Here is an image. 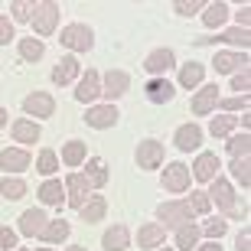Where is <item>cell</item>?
I'll return each instance as SVG.
<instances>
[{
  "mask_svg": "<svg viewBox=\"0 0 251 251\" xmlns=\"http://www.w3.org/2000/svg\"><path fill=\"white\" fill-rule=\"evenodd\" d=\"M59 43H62L65 49H75V52H88L95 43L92 29L85 26V23H69V26L62 29V36H59Z\"/></svg>",
  "mask_w": 251,
  "mask_h": 251,
  "instance_id": "obj_1",
  "label": "cell"
},
{
  "mask_svg": "<svg viewBox=\"0 0 251 251\" xmlns=\"http://www.w3.org/2000/svg\"><path fill=\"white\" fill-rule=\"evenodd\" d=\"M209 202H219L228 215H238V219L245 215V219H248V209L235 205V193H232V186H228V179H219V176L212 179V193H209Z\"/></svg>",
  "mask_w": 251,
  "mask_h": 251,
  "instance_id": "obj_2",
  "label": "cell"
},
{
  "mask_svg": "<svg viewBox=\"0 0 251 251\" xmlns=\"http://www.w3.org/2000/svg\"><path fill=\"white\" fill-rule=\"evenodd\" d=\"M157 215L163 219V228H183V225L193 222V209H189L186 202H163L157 209Z\"/></svg>",
  "mask_w": 251,
  "mask_h": 251,
  "instance_id": "obj_3",
  "label": "cell"
},
{
  "mask_svg": "<svg viewBox=\"0 0 251 251\" xmlns=\"http://www.w3.org/2000/svg\"><path fill=\"white\" fill-rule=\"evenodd\" d=\"M33 13H36V17H33V29H36L39 36H49L59 23V3H52V0H49V3H39Z\"/></svg>",
  "mask_w": 251,
  "mask_h": 251,
  "instance_id": "obj_4",
  "label": "cell"
},
{
  "mask_svg": "<svg viewBox=\"0 0 251 251\" xmlns=\"http://www.w3.org/2000/svg\"><path fill=\"white\" fill-rule=\"evenodd\" d=\"M137 163H140V170H157L163 163V144L160 140H140L137 144Z\"/></svg>",
  "mask_w": 251,
  "mask_h": 251,
  "instance_id": "obj_5",
  "label": "cell"
},
{
  "mask_svg": "<svg viewBox=\"0 0 251 251\" xmlns=\"http://www.w3.org/2000/svg\"><path fill=\"white\" fill-rule=\"evenodd\" d=\"M23 111L26 114H36V118H52V111H56V101H52V95L46 92H33L23 98Z\"/></svg>",
  "mask_w": 251,
  "mask_h": 251,
  "instance_id": "obj_6",
  "label": "cell"
},
{
  "mask_svg": "<svg viewBox=\"0 0 251 251\" xmlns=\"http://www.w3.org/2000/svg\"><path fill=\"white\" fill-rule=\"evenodd\" d=\"M85 199H88V183H85L82 173H69L65 179V202L72 205V209H82Z\"/></svg>",
  "mask_w": 251,
  "mask_h": 251,
  "instance_id": "obj_7",
  "label": "cell"
},
{
  "mask_svg": "<svg viewBox=\"0 0 251 251\" xmlns=\"http://www.w3.org/2000/svg\"><path fill=\"white\" fill-rule=\"evenodd\" d=\"M163 189H170V193H186L189 189V167L170 163V167L163 170Z\"/></svg>",
  "mask_w": 251,
  "mask_h": 251,
  "instance_id": "obj_8",
  "label": "cell"
},
{
  "mask_svg": "<svg viewBox=\"0 0 251 251\" xmlns=\"http://www.w3.org/2000/svg\"><path fill=\"white\" fill-rule=\"evenodd\" d=\"M98 95H101V75L95 72V69H88V72L82 75V82H78V88H75V98L88 104V101H95Z\"/></svg>",
  "mask_w": 251,
  "mask_h": 251,
  "instance_id": "obj_9",
  "label": "cell"
},
{
  "mask_svg": "<svg viewBox=\"0 0 251 251\" xmlns=\"http://www.w3.org/2000/svg\"><path fill=\"white\" fill-rule=\"evenodd\" d=\"M46 212L43 209H26V212L20 215V235H26V238H33V235H39L43 228H46Z\"/></svg>",
  "mask_w": 251,
  "mask_h": 251,
  "instance_id": "obj_10",
  "label": "cell"
},
{
  "mask_svg": "<svg viewBox=\"0 0 251 251\" xmlns=\"http://www.w3.org/2000/svg\"><path fill=\"white\" fill-rule=\"evenodd\" d=\"M173 62H176V56H173L170 49H157V52H150V56L144 59V69H147L150 75H167L170 69H173Z\"/></svg>",
  "mask_w": 251,
  "mask_h": 251,
  "instance_id": "obj_11",
  "label": "cell"
},
{
  "mask_svg": "<svg viewBox=\"0 0 251 251\" xmlns=\"http://www.w3.org/2000/svg\"><path fill=\"white\" fill-rule=\"evenodd\" d=\"M163 238H167V228H163L160 222L140 225V232H137V245H140V248H160Z\"/></svg>",
  "mask_w": 251,
  "mask_h": 251,
  "instance_id": "obj_12",
  "label": "cell"
},
{
  "mask_svg": "<svg viewBox=\"0 0 251 251\" xmlns=\"http://www.w3.org/2000/svg\"><path fill=\"white\" fill-rule=\"evenodd\" d=\"M85 121L92 124V127H111V124L118 121V108H114V104H98V108H88Z\"/></svg>",
  "mask_w": 251,
  "mask_h": 251,
  "instance_id": "obj_13",
  "label": "cell"
},
{
  "mask_svg": "<svg viewBox=\"0 0 251 251\" xmlns=\"http://www.w3.org/2000/svg\"><path fill=\"white\" fill-rule=\"evenodd\" d=\"M29 167V153L26 150H0V170H10V173H20V170H26Z\"/></svg>",
  "mask_w": 251,
  "mask_h": 251,
  "instance_id": "obj_14",
  "label": "cell"
},
{
  "mask_svg": "<svg viewBox=\"0 0 251 251\" xmlns=\"http://www.w3.org/2000/svg\"><path fill=\"white\" fill-rule=\"evenodd\" d=\"M215 104H219V85H205L202 92L193 98V114H199V118H202V114L212 111Z\"/></svg>",
  "mask_w": 251,
  "mask_h": 251,
  "instance_id": "obj_15",
  "label": "cell"
},
{
  "mask_svg": "<svg viewBox=\"0 0 251 251\" xmlns=\"http://www.w3.org/2000/svg\"><path fill=\"white\" fill-rule=\"evenodd\" d=\"M127 85H130L127 72H121V69H111V72L104 75V92H101V95H108V98H121V95L127 92Z\"/></svg>",
  "mask_w": 251,
  "mask_h": 251,
  "instance_id": "obj_16",
  "label": "cell"
},
{
  "mask_svg": "<svg viewBox=\"0 0 251 251\" xmlns=\"http://www.w3.org/2000/svg\"><path fill=\"white\" fill-rule=\"evenodd\" d=\"M215 170H219V157H215V153H199V160L193 163L196 179H202V183H212Z\"/></svg>",
  "mask_w": 251,
  "mask_h": 251,
  "instance_id": "obj_17",
  "label": "cell"
},
{
  "mask_svg": "<svg viewBox=\"0 0 251 251\" xmlns=\"http://www.w3.org/2000/svg\"><path fill=\"white\" fill-rule=\"evenodd\" d=\"M215 72H235V69H248V56L245 52H219L215 56Z\"/></svg>",
  "mask_w": 251,
  "mask_h": 251,
  "instance_id": "obj_18",
  "label": "cell"
},
{
  "mask_svg": "<svg viewBox=\"0 0 251 251\" xmlns=\"http://www.w3.org/2000/svg\"><path fill=\"white\" fill-rule=\"evenodd\" d=\"M199 144H202V130L196 127V124H183V127L176 130V147L179 150H186V153H189V150H196Z\"/></svg>",
  "mask_w": 251,
  "mask_h": 251,
  "instance_id": "obj_19",
  "label": "cell"
},
{
  "mask_svg": "<svg viewBox=\"0 0 251 251\" xmlns=\"http://www.w3.org/2000/svg\"><path fill=\"white\" fill-rule=\"evenodd\" d=\"M127 242H130V235H127V228H124V225L108 228V232H104V238H101L104 251H127Z\"/></svg>",
  "mask_w": 251,
  "mask_h": 251,
  "instance_id": "obj_20",
  "label": "cell"
},
{
  "mask_svg": "<svg viewBox=\"0 0 251 251\" xmlns=\"http://www.w3.org/2000/svg\"><path fill=\"white\" fill-rule=\"evenodd\" d=\"M75 75H78V59H75V56H65L62 62L52 69V82H56V85H69Z\"/></svg>",
  "mask_w": 251,
  "mask_h": 251,
  "instance_id": "obj_21",
  "label": "cell"
},
{
  "mask_svg": "<svg viewBox=\"0 0 251 251\" xmlns=\"http://www.w3.org/2000/svg\"><path fill=\"white\" fill-rule=\"evenodd\" d=\"M13 137H17V144H36L39 140V124L20 118V121H13Z\"/></svg>",
  "mask_w": 251,
  "mask_h": 251,
  "instance_id": "obj_22",
  "label": "cell"
},
{
  "mask_svg": "<svg viewBox=\"0 0 251 251\" xmlns=\"http://www.w3.org/2000/svg\"><path fill=\"white\" fill-rule=\"evenodd\" d=\"M69 232H72V228H69V222H65V219H56V222H49L46 228L39 232V238H43V242H49V245H56V242H65V238H69Z\"/></svg>",
  "mask_w": 251,
  "mask_h": 251,
  "instance_id": "obj_23",
  "label": "cell"
},
{
  "mask_svg": "<svg viewBox=\"0 0 251 251\" xmlns=\"http://www.w3.org/2000/svg\"><path fill=\"white\" fill-rule=\"evenodd\" d=\"M147 98L153 104H163L173 98V85L167 82V78H153V82H147Z\"/></svg>",
  "mask_w": 251,
  "mask_h": 251,
  "instance_id": "obj_24",
  "label": "cell"
},
{
  "mask_svg": "<svg viewBox=\"0 0 251 251\" xmlns=\"http://www.w3.org/2000/svg\"><path fill=\"white\" fill-rule=\"evenodd\" d=\"M104 212H108V202H104L101 196H92V202H85L82 205V222H101L104 219Z\"/></svg>",
  "mask_w": 251,
  "mask_h": 251,
  "instance_id": "obj_25",
  "label": "cell"
},
{
  "mask_svg": "<svg viewBox=\"0 0 251 251\" xmlns=\"http://www.w3.org/2000/svg\"><path fill=\"white\" fill-rule=\"evenodd\" d=\"M202 75H205V69L199 62H186L179 69V85L183 88H196V85H202Z\"/></svg>",
  "mask_w": 251,
  "mask_h": 251,
  "instance_id": "obj_26",
  "label": "cell"
},
{
  "mask_svg": "<svg viewBox=\"0 0 251 251\" xmlns=\"http://www.w3.org/2000/svg\"><path fill=\"white\" fill-rule=\"evenodd\" d=\"M85 153H88V147H85L82 140H69V144L62 147V163L65 167H78V163L85 160Z\"/></svg>",
  "mask_w": 251,
  "mask_h": 251,
  "instance_id": "obj_27",
  "label": "cell"
},
{
  "mask_svg": "<svg viewBox=\"0 0 251 251\" xmlns=\"http://www.w3.org/2000/svg\"><path fill=\"white\" fill-rule=\"evenodd\" d=\"M196 245H199V228H196L193 222L183 225V228H176V248L179 251H193Z\"/></svg>",
  "mask_w": 251,
  "mask_h": 251,
  "instance_id": "obj_28",
  "label": "cell"
},
{
  "mask_svg": "<svg viewBox=\"0 0 251 251\" xmlns=\"http://www.w3.org/2000/svg\"><path fill=\"white\" fill-rule=\"evenodd\" d=\"M225 20H228V7H225V3H209V7H205V13H202V23L209 29L222 26Z\"/></svg>",
  "mask_w": 251,
  "mask_h": 251,
  "instance_id": "obj_29",
  "label": "cell"
},
{
  "mask_svg": "<svg viewBox=\"0 0 251 251\" xmlns=\"http://www.w3.org/2000/svg\"><path fill=\"white\" fill-rule=\"evenodd\" d=\"M62 196L65 193H62V183H59V179H46V183L39 186V199H43L46 205H59Z\"/></svg>",
  "mask_w": 251,
  "mask_h": 251,
  "instance_id": "obj_30",
  "label": "cell"
},
{
  "mask_svg": "<svg viewBox=\"0 0 251 251\" xmlns=\"http://www.w3.org/2000/svg\"><path fill=\"white\" fill-rule=\"evenodd\" d=\"M85 183H88V186H104V183H108V170H104V160H98V157H95L92 163H88Z\"/></svg>",
  "mask_w": 251,
  "mask_h": 251,
  "instance_id": "obj_31",
  "label": "cell"
},
{
  "mask_svg": "<svg viewBox=\"0 0 251 251\" xmlns=\"http://www.w3.org/2000/svg\"><path fill=\"white\" fill-rule=\"evenodd\" d=\"M0 193L7 196V199H23L26 196V183L17 179V176H3L0 179Z\"/></svg>",
  "mask_w": 251,
  "mask_h": 251,
  "instance_id": "obj_32",
  "label": "cell"
},
{
  "mask_svg": "<svg viewBox=\"0 0 251 251\" xmlns=\"http://www.w3.org/2000/svg\"><path fill=\"white\" fill-rule=\"evenodd\" d=\"M43 52H46V46H43L36 36H33V39H20V56L26 59V62H36V59H43Z\"/></svg>",
  "mask_w": 251,
  "mask_h": 251,
  "instance_id": "obj_33",
  "label": "cell"
},
{
  "mask_svg": "<svg viewBox=\"0 0 251 251\" xmlns=\"http://www.w3.org/2000/svg\"><path fill=\"white\" fill-rule=\"evenodd\" d=\"M36 170L39 173H43V176H52V173H56L59 170V160H56V150H43V153H39L36 157Z\"/></svg>",
  "mask_w": 251,
  "mask_h": 251,
  "instance_id": "obj_34",
  "label": "cell"
},
{
  "mask_svg": "<svg viewBox=\"0 0 251 251\" xmlns=\"http://www.w3.org/2000/svg\"><path fill=\"white\" fill-rule=\"evenodd\" d=\"M248 150H251V137L248 134H235V137L228 140V153H232V160L248 157Z\"/></svg>",
  "mask_w": 251,
  "mask_h": 251,
  "instance_id": "obj_35",
  "label": "cell"
},
{
  "mask_svg": "<svg viewBox=\"0 0 251 251\" xmlns=\"http://www.w3.org/2000/svg\"><path fill=\"white\" fill-rule=\"evenodd\" d=\"M248 170H251V163H248V157H238V160H232V176H235V179H238V183H242V186H245V189H248V186H251V173H248Z\"/></svg>",
  "mask_w": 251,
  "mask_h": 251,
  "instance_id": "obj_36",
  "label": "cell"
},
{
  "mask_svg": "<svg viewBox=\"0 0 251 251\" xmlns=\"http://www.w3.org/2000/svg\"><path fill=\"white\" fill-rule=\"evenodd\" d=\"M238 124V118H228V114H222V118H212V124H209V130H212L215 137H225V134H232V127Z\"/></svg>",
  "mask_w": 251,
  "mask_h": 251,
  "instance_id": "obj_37",
  "label": "cell"
},
{
  "mask_svg": "<svg viewBox=\"0 0 251 251\" xmlns=\"http://www.w3.org/2000/svg\"><path fill=\"white\" fill-rule=\"evenodd\" d=\"M222 43H232V46H245L248 49V29H225L222 33Z\"/></svg>",
  "mask_w": 251,
  "mask_h": 251,
  "instance_id": "obj_38",
  "label": "cell"
},
{
  "mask_svg": "<svg viewBox=\"0 0 251 251\" xmlns=\"http://www.w3.org/2000/svg\"><path fill=\"white\" fill-rule=\"evenodd\" d=\"M225 228H228V222H222V219H209V222L202 225V232L209 235L212 242H215V238H222V235H225Z\"/></svg>",
  "mask_w": 251,
  "mask_h": 251,
  "instance_id": "obj_39",
  "label": "cell"
},
{
  "mask_svg": "<svg viewBox=\"0 0 251 251\" xmlns=\"http://www.w3.org/2000/svg\"><path fill=\"white\" fill-rule=\"evenodd\" d=\"M186 205L193 209V212H209V205H212V202H209V193H193L186 199Z\"/></svg>",
  "mask_w": 251,
  "mask_h": 251,
  "instance_id": "obj_40",
  "label": "cell"
},
{
  "mask_svg": "<svg viewBox=\"0 0 251 251\" xmlns=\"http://www.w3.org/2000/svg\"><path fill=\"white\" fill-rule=\"evenodd\" d=\"M13 20H33V10H36V3H26V0H17L13 3Z\"/></svg>",
  "mask_w": 251,
  "mask_h": 251,
  "instance_id": "obj_41",
  "label": "cell"
},
{
  "mask_svg": "<svg viewBox=\"0 0 251 251\" xmlns=\"http://www.w3.org/2000/svg\"><path fill=\"white\" fill-rule=\"evenodd\" d=\"M222 108H225V111H242V108H248V95H235V98H225Z\"/></svg>",
  "mask_w": 251,
  "mask_h": 251,
  "instance_id": "obj_42",
  "label": "cell"
},
{
  "mask_svg": "<svg viewBox=\"0 0 251 251\" xmlns=\"http://www.w3.org/2000/svg\"><path fill=\"white\" fill-rule=\"evenodd\" d=\"M0 248H17V232L13 228H7V225H0Z\"/></svg>",
  "mask_w": 251,
  "mask_h": 251,
  "instance_id": "obj_43",
  "label": "cell"
},
{
  "mask_svg": "<svg viewBox=\"0 0 251 251\" xmlns=\"http://www.w3.org/2000/svg\"><path fill=\"white\" fill-rule=\"evenodd\" d=\"M10 39H13V20L0 17V43H10Z\"/></svg>",
  "mask_w": 251,
  "mask_h": 251,
  "instance_id": "obj_44",
  "label": "cell"
},
{
  "mask_svg": "<svg viewBox=\"0 0 251 251\" xmlns=\"http://www.w3.org/2000/svg\"><path fill=\"white\" fill-rule=\"evenodd\" d=\"M248 85H251V78H248V69H245V72H238V75L232 78V88H235V92H245V95H248Z\"/></svg>",
  "mask_w": 251,
  "mask_h": 251,
  "instance_id": "obj_45",
  "label": "cell"
},
{
  "mask_svg": "<svg viewBox=\"0 0 251 251\" xmlns=\"http://www.w3.org/2000/svg\"><path fill=\"white\" fill-rule=\"evenodd\" d=\"M196 10H202V3H199V0H193V3H176V13H196Z\"/></svg>",
  "mask_w": 251,
  "mask_h": 251,
  "instance_id": "obj_46",
  "label": "cell"
},
{
  "mask_svg": "<svg viewBox=\"0 0 251 251\" xmlns=\"http://www.w3.org/2000/svg\"><path fill=\"white\" fill-rule=\"evenodd\" d=\"M248 13H251V10H248V3H245V7L242 10H238V13H235V17H238V29H248Z\"/></svg>",
  "mask_w": 251,
  "mask_h": 251,
  "instance_id": "obj_47",
  "label": "cell"
},
{
  "mask_svg": "<svg viewBox=\"0 0 251 251\" xmlns=\"http://www.w3.org/2000/svg\"><path fill=\"white\" fill-rule=\"evenodd\" d=\"M235 245H238V251H251V235H248V228L238 235V242H235Z\"/></svg>",
  "mask_w": 251,
  "mask_h": 251,
  "instance_id": "obj_48",
  "label": "cell"
},
{
  "mask_svg": "<svg viewBox=\"0 0 251 251\" xmlns=\"http://www.w3.org/2000/svg\"><path fill=\"white\" fill-rule=\"evenodd\" d=\"M199 251H222V248H219V242H205Z\"/></svg>",
  "mask_w": 251,
  "mask_h": 251,
  "instance_id": "obj_49",
  "label": "cell"
},
{
  "mask_svg": "<svg viewBox=\"0 0 251 251\" xmlns=\"http://www.w3.org/2000/svg\"><path fill=\"white\" fill-rule=\"evenodd\" d=\"M238 124H242V127H245V134H248V127H251V118H248V114H242V118H238Z\"/></svg>",
  "mask_w": 251,
  "mask_h": 251,
  "instance_id": "obj_50",
  "label": "cell"
},
{
  "mask_svg": "<svg viewBox=\"0 0 251 251\" xmlns=\"http://www.w3.org/2000/svg\"><path fill=\"white\" fill-rule=\"evenodd\" d=\"M3 124H7V111H3V108H0V127H3Z\"/></svg>",
  "mask_w": 251,
  "mask_h": 251,
  "instance_id": "obj_51",
  "label": "cell"
},
{
  "mask_svg": "<svg viewBox=\"0 0 251 251\" xmlns=\"http://www.w3.org/2000/svg\"><path fill=\"white\" fill-rule=\"evenodd\" d=\"M69 251H85V248H82V245H72V248H69Z\"/></svg>",
  "mask_w": 251,
  "mask_h": 251,
  "instance_id": "obj_52",
  "label": "cell"
},
{
  "mask_svg": "<svg viewBox=\"0 0 251 251\" xmlns=\"http://www.w3.org/2000/svg\"><path fill=\"white\" fill-rule=\"evenodd\" d=\"M39 251H52V248H39Z\"/></svg>",
  "mask_w": 251,
  "mask_h": 251,
  "instance_id": "obj_53",
  "label": "cell"
},
{
  "mask_svg": "<svg viewBox=\"0 0 251 251\" xmlns=\"http://www.w3.org/2000/svg\"><path fill=\"white\" fill-rule=\"evenodd\" d=\"M17 251H26V248H17Z\"/></svg>",
  "mask_w": 251,
  "mask_h": 251,
  "instance_id": "obj_54",
  "label": "cell"
},
{
  "mask_svg": "<svg viewBox=\"0 0 251 251\" xmlns=\"http://www.w3.org/2000/svg\"><path fill=\"white\" fill-rule=\"evenodd\" d=\"M163 251H173V248H163Z\"/></svg>",
  "mask_w": 251,
  "mask_h": 251,
  "instance_id": "obj_55",
  "label": "cell"
}]
</instances>
